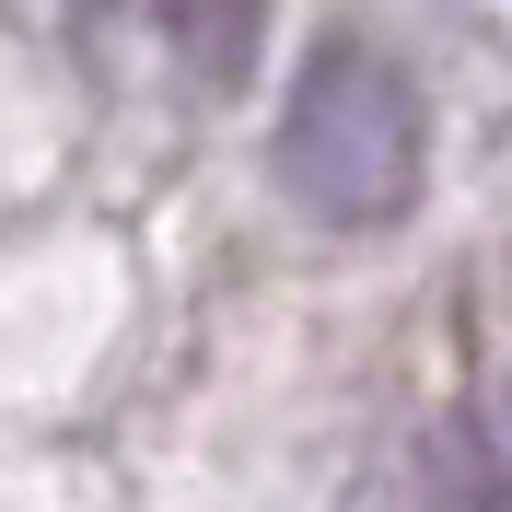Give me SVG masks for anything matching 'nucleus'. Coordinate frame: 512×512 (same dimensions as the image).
Returning a JSON list of instances; mask_svg holds the SVG:
<instances>
[{
  "label": "nucleus",
  "mask_w": 512,
  "mask_h": 512,
  "mask_svg": "<svg viewBox=\"0 0 512 512\" xmlns=\"http://www.w3.org/2000/svg\"><path fill=\"white\" fill-rule=\"evenodd\" d=\"M59 12L117 94H233L268 35V0H59Z\"/></svg>",
  "instance_id": "f03ea898"
},
{
  "label": "nucleus",
  "mask_w": 512,
  "mask_h": 512,
  "mask_svg": "<svg viewBox=\"0 0 512 512\" xmlns=\"http://www.w3.org/2000/svg\"><path fill=\"white\" fill-rule=\"evenodd\" d=\"M419 163H431V128H419V82L384 59L361 24H326L291 70L280 140H268V175L303 222L326 233H384L419 210Z\"/></svg>",
  "instance_id": "f257e3e1"
},
{
  "label": "nucleus",
  "mask_w": 512,
  "mask_h": 512,
  "mask_svg": "<svg viewBox=\"0 0 512 512\" xmlns=\"http://www.w3.org/2000/svg\"><path fill=\"white\" fill-rule=\"evenodd\" d=\"M501 454H512V396H501Z\"/></svg>",
  "instance_id": "7ed1b4c3"
}]
</instances>
